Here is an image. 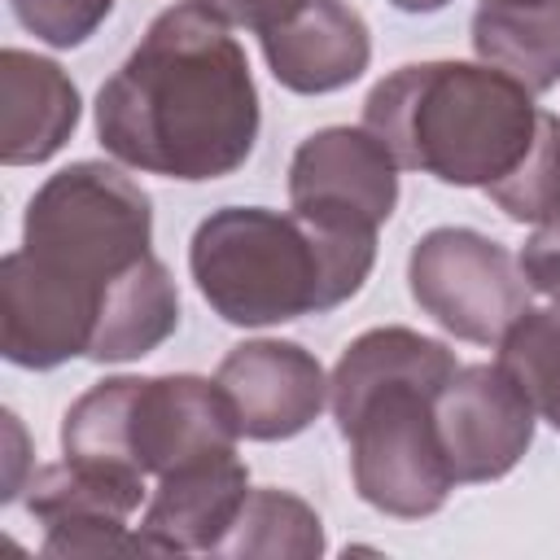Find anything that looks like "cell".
Here are the masks:
<instances>
[{
  "mask_svg": "<svg viewBox=\"0 0 560 560\" xmlns=\"http://www.w3.org/2000/svg\"><path fill=\"white\" fill-rule=\"evenodd\" d=\"M258 88L232 26L197 0L162 9L96 92L109 158L162 179H223L258 140Z\"/></svg>",
  "mask_w": 560,
  "mask_h": 560,
  "instance_id": "6da1fadb",
  "label": "cell"
},
{
  "mask_svg": "<svg viewBox=\"0 0 560 560\" xmlns=\"http://www.w3.org/2000/svg\"><path fill=\"white\" fill-rule=\"evenodd\" d=\"M455 368V354L438 337L402 324L368 328L341 350L328 376V407L368 508L420 521L455 490L438 438V389Z\"/></svg>",
  "mask_w": 560,
  "mask_h": 560,
  "instance_id": "7a4b0ae2",
  "label": "cell"
},
{
  "mask_svg": "<svg viewBox=\"0 0 560 560\" xmlns=\"http://www.w3.org/2000/svg\"><path fill=\"white\" fill-rule=\"evenodd\" d=\"M376 262V236L337 232L298 210L223 206L188 245V271L210 311L236 328L289 324L350 302Z\"/></svg>",
  "mask_w": 560,
  "mask_h": 560,
  "instance_id": "3957f363",
  "label": "cell"
},
{
  "mask_svg": "<svg viewBox=\"0 0 560 560\" xmlns=\"http://www.w3.org/2000/svg\"><path fill=\"white\" fill-rule=\"evenodd\" d=\"M525 83L486 61H411L363 101V127L398 166L455 188H490L521 166L538 131Z\"/></svg>",
  "mask_w": 560,
  "mask_h": 560,
  "instance_id": "277c9868",
  "label": "cell"
},
{
  "mask_svg": "<svg viewBox=\"0 0 560 560\" xmlns=\"http://www.w3.org/2000/svg\"><path fill=\"white\" fill-rule=\"evenodd\" d=\"M241 424L219 381L192 372L105 376L61 416L66 459L144 486L201 455L236 451Z\"/></svg>",
  "mask_w": 560,
  "mask_h": 560,
  "instance_id": "5b68a950",
  "label": "cell"
},
{
  "mask_svg": "<svg viewBox=\"0 0 560 560\" xmlns=\"http://www.w3.org/2000/svg\"><path fill=\"white\" fill-rule=\"evenodd\" d=\"M149 192L109 162H70L26 201L22 249L44 271L109 298V289L153 249Z\"/></svg>",
  "mask_w": 560,
  "mask_h": 560,
  "instance_id": "8992f818",
  "label": "cell"
},
{
  "mask_svg": "<svg viewBox=\"0 0 560 560\" xmlns=\"http://www.w3.org/2000/svg\"><path fill=\"white\" fill-rule=\"evenodd\" d=\"M407 284L416 306L451 337L499 346L503 332L529 311L521 262L486 232L433 228L411 245Z\"/></svg>",
  "mask_w": 560,
  "mask_h": 560,
  "instance_id": "52a82bcc",
  "label": "cell"
},
{
  "mask_svg": "<svg viewBox=\"0 0 560 560\" xmlns=\"http://www.w3.org/2000/svg\"><path fill=\"white\" fill-rule=\"evenodd\" d=\"M289 206L319 228L376 236L398 206V162L368 127H324L289 162Z\"/></svg>",
  "mask_w": 560,
  "mask_h": 560,
  "instance_id": "ba28073f",
  "label": "cell"
},
{
  "mask_svg": "<svg viewBox=\"0 0 560 560\" xmlns=\"http://www.w3.org/2000/svg\"><path fill=\"white\" fill-rule=\"evenodd\" d=\"M538 411L503 363H468L438 389V438L455 486L508 477L534 442Z\"/></svg>",
  "mask_w": 560,
  "mask_h": 560,
  "instance_id": "9c48e42d",
  "label": "cell"
},
{
  "mask_svg": "<svg viewBox=\"0 0 560 560\" xmlns=\"http://www.w3.org/2000/svg\"><path fill=\"white\" fill-rule=\"evenodd\" d=\"M101 324V298L44 271L26 249L0 258V350L9 363L52 372L70 359H88Z\"/></svg>",
  "mask_w": 560,
  "mask_h": 560,
  "instance_id": "30bf717a",
  "label": "cell"
},
{
  "mask_svg": "<svg viewBox=\"0 0 560 560\" xmlns=\"http://www.w3.org/2000/svg\"><path fill=\"white\" fill-rule=\"evenodd\" d=\"M214 381L223 385L241 438L284 442L311 429L328 402V376L311 350L298 341H241L223 354Z\"/></svg>",
  "mask_w": 560,
  "mask_h": 560,
  "instance_id": "8fae6325",
  "label": "cell"
},
{
  "mask_svg": "<svg viewBox=\"0 0 560 560\" xmlns=\"http://www.w3.org/2000/svg\"><path fill=\"white\" fill-rule=\"evenodd\" d=\"M245 494H249V468L236 459V451L201 455L158 477L140 529L153 538L158 556H184V551L214 556L232 521L241 516Z\"/></svg>",
  "mask_w": 560,
  "mask_h": 560,
  "instance_id": "7c38bea8",
  "label": "cell"
},
{
  "mask_svg": "<svg viewBox=\"0 0 560 560\" xmlns=\"http://www.w3.org/2000/svg\"><path fill=\"white\" fill-rule=\"evenodd\" d=\"M267 70L298 96L350 88L372 61L368 22L346 0H306L293 18L258 35Z\"/></svg>",
  "mask_w": 560,
  "mask_h": 560,
  "instance_id": "4fadbf2b",
  "label": "cell"
},
{
  "mask_svg": "<svg viewBox=\"0 0 560 560\" xmlns=\"http://www.w3.org/2000/svg\"><path fill=\"white\" fill-rule=\"evenodd\" d=\"M79 127V88L70 74L39 52H0V162L35 166L48 162Z\"/></svg>",
  "mask_w": 560,
  "mask_h": 560,
  "instance_id": "5bb4252c",
  "label": "cell"
},
{
  "mask_svg": "<svg viewBox=\"0 0 560 560\" xmlns=\"http://www.w3.org/2000/svg\"><path fill=\"white\" fill-rule=\"evenodd\" d=\"M477 61L512 74L534 96L560 83V0H477Z\"/></svg>",
  "mask_w": 560,
  "mask_h": 560,
  "instance_id": "9a60e30c",
  "label": "cell"
},
{
  "mask_svg": "<svg viewBox=\"0 0 560 560\" xmlns=\"http://www.w3.org/2000/svg\"><path fill=\"white\" fill-rule=\"evenodd\" d=\"M179 328V289L158 254L140 258L105 298L92 337V363H131L153 354Z\"/></svg>",
  "mask_w": 560,
  "mask_h": 560,
  "instance_id": "2e32d148",
  "label": "cell"
},
{
  "mask_svg": "<svg viewBox=\"0 0 560 560\" xmlns=\"http://www.w3.org/2000/svg\"><path fill=\"white\" fill-rule=\"evenodd\" d=\"M214 556H289V560H315L324 556V521L319 512L280 490V486H258L245 494L241 516L232 521L228 538L219 542Z\"/></svg>",
  "mask_w": 560,
  "mask_h": 560,
  "instance_id": "e0dca14e",
  "label": "cell"
},
{
  "mask_svg": "<svg viewBox=\"0 0 560 560\" xmlns=\"http://www.w3.org/2000/svg\"><path fill=\"white\" fill-rule=\"evenodd\" d=\"M499 363L529 394L534 411L560 433V302L525 311L499 341Z\"/></svg>",
  "mask_w": 560,
  "mask_h": 560,
  "instance_id": "ac0fdd59",
  "label": "cell"
},
{
  "mask_svg": "<svg viewBox=\"0 0 560 560\" xmlns=\"http://www.w3.org/2000/svg\"><path fill=\"white\" fill-rule=\"evenodd\" d=\"M486 197L516 223H556L560 219V118L538 114V131L529 153L512 175L486 188Z\"/></svg>",
  "mask_w": 560,
  "mask_h": 560,
  "instance_id": "d6986e66",
  "label": "cell"
},
{
  "mask_svg": "<svg viewBox=\"0 0 560 560\" xmlns=\"http://www.w3.org/2000/svg\"><path fill=\"white\" fill-rule=\"evenodd\" d=\"M44 556H118V551H153V538L144 529H127L118 516H61L44 525Z\"/></svg>",
  "mask_w": 560,
  "mask_h": 560,
  "instance_id": "ffe728a7",
  "label": "cell"
},
{
  "mask_svg": "<svg viewBox=\"0 0 560 560\" xmlns=\"http://www.w3.org/2000/svg\"><path fill=\"white\" fill-rule=\"evenodd\" d=\"M13 18L52 48H79L114 13V0H9Z\"/></svg>",
  "mask_w": 560,
  "mask_h": 560,
  "instance_id": "44dd1931",
  "label": "cell"
},
{
  "mask_svg": "<svg viewBox=\"0 0 560 560\" xmlns=\"http://www.w3.org/2000/svg\"><path fill=\"white\" fill-rule=\"evenodd\" d=\"M521 276L529 284V293H542L551 302H560V219L556 223H542L525 249H521Z\"/></svg>",
  "mask_w": 560,
  "mask_h": 560,
  "instance_id": "7402d4cb",
  "label": "cell"
},
{
  "mask_svg": "<svg viewBox=\"0 0 560 560\" xmlns=\"http://www.w3.org/2000/svg\"><path fill=\"white\" fill-rule=\"evenodd\" d=\"M197 4H206V9H210L214 18H223L228 26H245V31L262 35V31L280 26L284 18H293L306 0H197Z\"/></svg>",
  "mask_w": 560,
  "mask_h": 560,
  "instance_id": "603a6c76",
  "label": "cell"
},
{
  "mask_svg": "<svg viewBox=\"0 0 560 560\" xmlns=\"http://www.w3.org/2000/svg\"><path fill=\"white\" fill-rule=\"evenodd\" d=\"M4 424H9V433H13V455H9V477H4L0 499H4V503H13V499H18V490H22V481H18V464H22V424H18V416H13V411H4Z\"/></svg>",
  "mask_w": 560,
  "mask_h": 560,
  "instance_id": "cb8c5ba5",
  "label": "cell"
},
{
  "mask_svg": "<svg viewBox=\"0 0 560 560\" xmlns=\"http://www.w3.org/2000/svg\"><path fill=\"white\" fill-rule=\"evenodd\" d=\"M394 9H402V13H438V9H446L451 0H389Z\"/></svg>",
  "mask_w": 560,
  "mask_h": 560,
  "instance_id": "d4e9b609",
  "label": "cell"
}]
</instances>
